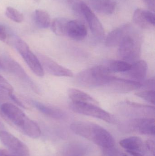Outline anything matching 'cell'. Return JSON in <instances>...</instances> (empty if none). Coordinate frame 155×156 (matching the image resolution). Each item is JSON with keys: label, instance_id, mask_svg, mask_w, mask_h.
I'll return each instance as SVG.
<instances>
[{"label": "cell", "instance_id": "25", "mask_svg": "<svg viewBox=\"0 0 155 156\" xmlns=\"http://www.w3.org/2000/svg\"><path fill=\"white\" fill-rule=\"evenodd\" d=\"M5 15L8 18L15 23H20L23 21L24 16L15 8L12 7H7L5 10Z\"/></svg>", "mask_w": 155, "mask_h": 156}, {"label": "cell", "instance_id": "33", "mask_svg": "<svg viewBox=\"0 0 155 156\" xmlns=\"http://www.w3.org/2000/svg\"><path fill=\"white\" fill-rule=\"evenodd\" d=\"M145 4L152 12L155 11V0H143Z\"/></svg>", "mask_w": 155, "mask_h": 156}, {"label": "cell", "instance_id": "24", "mask_svg": "<svg viewBox=\"0 0 155 156\" xmlns=\"http://www.w3.org/2000/svg\"><path fill=\"white\" fill-rule=\"evenodd\" d=\"M86 148L83 145L78 143L69 144L65 148L63 156H84Z\"/></svg>", "mask_w": 155, "mask_h": 156}, {"label": "cell", "instance_id": "2", "mask_svg": "<svg viewBox=\"0 0 155 156\" xmlns=\"http://www.w3.org/2000/svg\"><path fill=\"white\" fill-rule=\"evenodd\" d=\"M140 51L139 35L129 25L125 35L118 45L117 55L122 60L131 64L137 61L140 56Z\"/></svg>", "mask_w": 155, "mask_h": 156}, {"label": "cell", "instance_id": "29", "mask_svg": "<svg viewBox=\"0 0 155 156\" xmlns=\"http://www.w3.org/2000/svg\"><path fill=\"white\" fill-rule=\"evenodd\" d=\"M155 80L154 78H151L142 83L140 89L143 90H155Z\"/></svg>", "mask_w": 155, "mask_h": 156}, {"label": "cell", "instance_id": "11", "mask_svg": "<svg viewBox=\"0 0 155 156\" xmlns=\"http://www.w3.org/2000/svg\"><path fill=\"white\" fill-rule=\"evenodd\" d=\"M2 65L8 72L20 78L21 80L25 81L29 83L33 89L37 90V89L34 83L29 79L26 73L22 67L15 60L10 57H5L3 59Z\"/></svg>", "mask_w": 155, "mask_h": 156}, {"label": "cell", "instance_id": "22", "mask_svg": "<svg viewBox=\"0 0 155 156\" xmlns=\"http://www.w3.org/2000/svg\"><path fill=\"white\" fill-rule=\"evenodd\" d=\"M69 20L65 18H56L52 22L51 28L54 34L60 36H66L67 24Z\"/></svg>", "mask_w": 155, "mask_h": 156}, {"label": "cell", "instance_id": "3", "mask_svg": "<svg viewBox=\"0 0 155 156\" xmlns=\"http://www.w3.org/2000/svg\"><path fill=\"white\" fill-rule=\"evenodd\" d=\"M111 73L105 66H97L81 71L77 75L76 81L86 87L104 86L113 77Z\"/></svg>", "mask_w": 155, "mask_h": 156}, {"label": "cell", "instance_id": "8", "mask_svg": "<svg viewBox=\"0 0 155 156\" xmlns=\"http://www.w3.org/2000/svg\"><path fill=\"white\" fill-rule=\"evenodd\" d=\"M81 12L86 19L93 35L97 40H103L105 34L103 25L89 6L83 2L81 5Z\"/></svg>", "mask_w": 155, "mask_h": 156}, {"label": "cell", "instance_id": "1", "mask_svg": "<svg viewBox=\"0 0 155 156\" xmlns=\"http://www.w3.org/2000/svg\"><path fill=\"white\" fill-rule=\"evenodd\" d=\"M70 127L75 133L92 141L104 149L114 147V139L112 135L99 125L78 121L72 123Z\"/></svg>", "mask_w": 155, "mask_h": 156}, {"label": "cell", "instance_id": "19", "mask_svg": "<svg viewBox=\"0 0 155 156\" xmlns=\"http://www.w3.org/2000/svg\"><path fill=\"white\" fill-rule=\"evenodd\" d=\"M120 145L127 152H137L143 150L144 144L143 140L140 137L132 136L121 140L120 142Z\"/></svg>", "mask_w": 155, "mask_h": 156}, {"label": "cell", "instance_id": "12", "mask_svg": "<svg viewBox=\"0 0 155 156\" xmlns=\"http://www.w3.org/2000/svg\"><path fill=\"white\" fill-rule=\"evenodd\" d=\"M133 64L130 69L124 72L128 80L142 83L144 81L147 74V63L145 60H140Z\"/></svg>", "mask_w": 155, "mask_h": 156}, {"label": "cell", "instance_id": "37", "mask_svg": "<svg viewBox=\"0 0 155 156\" xmlns=\"http://www.w3.org/2000/svg\"><path fill=\"white\" fill-rule=\"evenodd\" d=\"M119 156H128L126 155L125 154H120V155Z\"/></svg>", "mask_w": 155, "mask_h": 156}, {"label": "cell", "instance_id": "9", "mask_svg": "<svg viewBox=\"0 0 155 156\" xmlns=\"http://www.w3.org/2000/svg\"><path fill=\"white\" fill-rule=\"evenodd\" d=\"M37 57L44 70V69L46 70L49 74L56 76L66 77L74 76V74L71 70L59 65L50 58L42 54L38 55Z\"/></svg>", "mask_w": 155, "mask_h": 156}, {"label": "cell", "instance_id": "16", "mask_svg": "<svg viewBox=\"0 0 155 156\" xmlns=\"http://www.w3.org/2000/svg\"><path fill=\"white\" fill-rule=\"evenodd\" d=\"M88 2L93 10L103 14H113L116 5L115 0H88Z\"/></svg>", "mask_w": 155, "mask_h": 156}, {"label": "cell", "instance_id": "5", "mask_svg": "<svg viewBox=\"0 0 155 156\" xmlns=\"http://www.w3.org/2000/svg\"><path fill=\"white\" fill-rule=\"evenodd\" d=\"M70 107L72 111L78 114L97 118L110 123L115 122L113 115L96 105L72 102Z\"/></svg>", "mask_w": 155, "mask_h": 156}, {"label": "cell", "instance_id": "32", "mask_svg": "<svg viewBox=\"0 0 155 156\" xmlns=\"http://www.w3.org/2000/svg\"><path fill=\"white\" fill-rule=\"evenodd\" d=\"M9 96L10 97V99L12 100V101L15 103L17 105H19L20 107H22V108H25V106L12 93H10L9 94Z\"/></svg>", "mask_w": 155, "mask_h": 156}, {"label": "cell", "instance_id": "26", "mask_svg": "<svg viewBox=\"0 0 155 156\" xmlns=\"http://www.w3.org/2000/svg\"><path fill=\"white\" fill-rule=\"evenodd\" d=\"M155 90H143L136 93L135 95L150 103L155 104Z\"/></svg>", "mask_w": 155, "mask_h": 156}, {"label": "cell", "instance_id": "20", "mask_svg": "<svg viewBox=\"0 0 155 156\" xmlns=\"http://www.w3.org/2000/svg\"><path fill=\"white\" fill-rule=\"evenodd\" d=\"M32 104L38 111L49 117L55 119H61L63 117V112L60 109L45 105L36 101H32Z\"/></svg>", "mask_w": 155, "mask_h": 156}, {"label": "cell", "instance_id": "18", "mask_svg": "<svg viewBox=\"0 0 155 156\" xmlns=\"http://www.w3.org/2000/svg\"><path fill=\"white\" fill-rule=\"evenodd\" d=\"M68 94L72 102L98 105V101L96 100L89 94L80 90L71 88L68 90Z\"/></svg>", "mask_w": 155, "mask_h": 156}, {"label": "cell", "instance_id": "21", "mask_svg": "<svg viewBox=\"0 0 155 156\" xmlns=\"http://www.w3.org/2000/svg\"><path fill=\"white\" fill-rule=\"evenodd\" d=\"M34 17L35 24L40 28H47L51 25V18L46 11L41 9L35 10Z\"/></svg>", "mask_w": 155, "mask_h": 156}, {"label": "cell", "instance_id": "38", "mask_svg": "<svg viewBox=\"0 0 155 156\" xmlns=\"http://www.w3.org/2000/svg\"><path fill=\"white\" fill-rule=\"evenodd\" d=\"M1 63H0V68H1Z\"/></svg>", "mask_w": 155, "mask_h": 156}, {"label": "cell", "instance_id": "17", "mask_svg": "<svg viewBox=\"0 0 155 156\" xmlns=\"http://www.w3.org/2000/svg\"><path fill=\"white\" fill-rule=\"evenodd\" d=\"M129 25L122 26L112 31L107 35L105 44L108 47H114L118 45L122 41L128 29Z\"/></svg>", "mask_w": 155, "mask_h": 156}, {"label": "cell", "instance_id": "4", "mask_svg": "<svg viewBox=\"0 0 155 156\" xmlns=\"http://www.w3.org/2000/svg\"><path fill=\"white\" fill-rule=\"evenodd\" d=\"M15 48L32 71L38 77L43 76L44 72L39 58L32 51L26 43L18 37H14Z\"/></svg>", "mask_w": 155, "mask_h": 156}, {"label": "cell", "instance_id": "30", "mask_svg": "<svg viewBox=\"0 0 155 156\" xmlns=\"http://www.w3.org/2000/svg\"><path fill=\"white\" fill-rule=\"evenodd\" d=\"M8 37V34L6 28L3 26L0 25V40L5 41Z\"/></svg>", "mask_w": 155, "mask_h": 156}, {"label": "cell", "instance_id": "7", "mask_svg": "<svg viewBox=\"0 0 155 156\" xmlns=\"http://www.w3.org/2000/svg\"><path fill=\"white\" fill-rule=\"evenodd\" d=\"M0 140L15 156H30V152L26 145L12 134L0 131Z\"/></svg>", "mask_w": 155, "mask_h": 156}, {"label": "cell", "instance_id": "34", "mask_svg": "<svg viewBox=\"0 0 155 156\" xmlns=\"http://www.w3.org/2000/svg\"><path fill=\"white\" fill-rule=\"evenodd\" d=\"M0 156H15L7 150L1 149L0 150Z\"/></svg>", "mask_w": 155, "mask_h": 156}, {"label": "cell", "instance_id": "13", "mask_svg": "<svg viewBox=\"0 0 155 156\" xmlns=\"http://www.w3.org/2000/svg\"><path fill=\"white\" fill-rule=\"evenodd\" d=\"M87 34V29L82 22L78 20H69L66 36L76 41H81L86 37Z\"/></svg>", "mask_w": 155, "mask_h": 156}, {"label": "cell", "instance_id": "15", "mask_svg": "<svg viewBox=\"0 0 155 156\" xmlns=\"http://www.w3.org/2000/svg\"><path fill=\"white\" fill-rule=\"evenodd\" d=\"M133 128L142 134L154 135L155 120L152 118H138L132 122Z\"/></svg>", "mask_w": 155, "mask_h": 156}, {"label": "cell", "instance_id": "28", "mask_svg": "<svg viewBox=\"0 0 155 156\" xmlns=\"http://www.w3.org/2000/svg\"><path fill=\"white\" fill-rule=\"evenodd\" d=\"M0 89L8 93H13V88L8 81L0 75Z\"/></svg>", "mask_w": 155, "mask_h": 156}, {"label": "cell", "instance_id": "31", "mask_svg": "<svg viewBox=\"0 0 155 156\" xmlns=\"http://www.w3.org/2000/svg\"><path fill=\"white\" fill-rule=\"evenodd\" d=\"M147 147L153 155H155V143L153 140H149L146 143Z\"/></svg>", "mask_w": 155, "mask_h": 156}, {"label": "cell", "instance_id": "14", "mask_svg": "<svg viewBox=\"0 0 155 156\" xmlns=\"http://www.w3.org/2000/svg\"><path fill=\"white\" fill-rule=\"evenodd\" d=\"M134 22L137 25L143 28L155 26V14L153 12L142 9H137L134 13Z\"/></svg>", "mask_w": 155, "mask_h": 156}, {"label": "cell", "instance_id": "35", "mask_svg": "<svg viewBox=\"0 0 155 156\" xmlns=\"http://www.w3.org/2000/svg\"><path fill=\"white\" fill-rule=\"evenodd\" d=\"M127 153H129V154L132 155L133 156H144L142 154H140V153H138V152L128 151V152H127Z\"/></svg>", "mask_w": 155, "mask_h": 156}, {"label": "cell", "instance_id": "6", "mask_svg": "<svg viewBox=\"0 0 155 156\" xmlns=\"http://www.w3.org/2000/svg\"><path fill=\"white\" fill-rule=\"evenodd\" d=\"M0 110L4 118L22 132L29 119L24 112L13 104L8 102L2 104Z\"/></svg>", "mask_w": 155, "mask_h": 156}, {"label": "cell", "instance_id": "23", "mask_svg": "<svg viewBox=\"0 0 155 156\" xmlns=\"http://www.w3.org/2000/svg\"><path fill=\"white\" fill-rule=\"evenodd\" d=\"M131 64L123 60H111L105 66L111 72H126L131 68Z\"/></svg>", "mask_w": 155, "mask_h": 156}, {"label": "cell", "instance_id": "27", "mask_svg": "<svg viewBox=\"0 0 155 156\" xmlns=\"http://www.w3.org/2000/svg\"><path fill=\"white\" fill-rule=\"evenodd\" d=\"M69 5L72 7L74 11L79 14H82L81 12V5L83 3L82 0H66Z\"/></svg>", "mask_w": 155, "mask_h": 156}, {"label": "cell", "instance_id": "10", "mask_svg": "<svg viewBox=\"0 0 155 156\" xmlns=\"http://www.w3.org/2000/svg\"><path fill=\"white\" fill-rule=\"evenodd\" d=\"M142 85V83L128 79L113 76L106 85L112 91L118 93H126L140 89Z\"/></svg>", "mask_w": 155, "mask_h": 156}, {"label": "cell", "instance_id": "36", "mask_svg": "<svg viewBox=\"0 0 155 156\" xmlns=\"http://www.w3.org/2000/svg\"><path fill=\"white\" fill-rule=\"evenodd\" d=\"M3 127V125L2 124V123L0 122V129H2Z\"/></svg>", "mask_w": 155, "mask_h": 156}]
</instances>
